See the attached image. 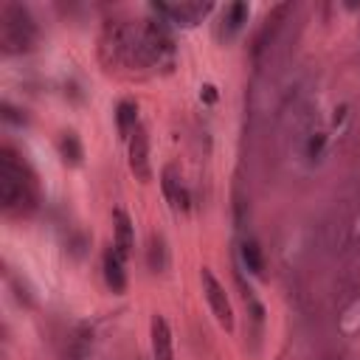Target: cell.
<instances>
[{
	"label": "cell",
	"instance_id": "13",
	"mask_svg": "<svg viewBox=\"0 0 360 360\" xmlns=\"http://www.w3.org/2000/svg\"><path fill=\"white\" fill-rule=\"evenodd\" d=\"M115 124H118V132L124 138H129L135 132V127H138V107H135V101H121L115 107Z\"/></svg>",
	"mask_w": 360,
	"mask_h": 360
},
{
	"label": "cell",
	"instance_id": "12",
	"mask_svg": "<svg viewBox=\"0 0 360 360\" xmlns=\"http://www.w3.org/2000/svg\"><path fill=\"white\" fill-rule=\"evenodd\" d=\"M56 149H59V158L68 166H79L82 158H84V149H82V141H79L76 132H62L59 141H56Z\"/></svg>",
	"mask_w": 360,
	"mask_h": 360
},
{
	"label": "cell",
	"instance_id": "7",
	"mask_svg": "<svg viewBox=\"0 0 360 360\" xmlns=\"http://www.w3.org/2000/svg\"><path fill=\"white\" fill-rule=\"evenodd\" d=\"M152 357L155 360H174V349H172V329L166 323L163 315L152 318Z\"/></svg>",
	"mask_w": 360,
	"mask_h": 360
},
{
	"label": "cell",
	"instance_id": "2",
	"mask_svg": "<svg viewBox=\"0 0 360 360\" xmlns=\"http://www.w3.org/2000/svg\"><path fill=\"white\" fill-rule=\"evenodd\" d=\"M37 42V22L31 11L20 3H11L3 8V48L8 53L31 51Z\"/></svg>",
	"mask_w": 360,
	"mask_h": 360
},
{
	"label": "cell",
	"instance_id": "9",
	"mask_svg": "<svg viewBox=\"0 0 360 360\" xmlns=\"http://www.w3.org/2000/svg\"><path fill=\"white\" fill-rule=\"evenodd\" d=\"M90 349H93V329L87 323H79L70 332V338H68L65 360H87L90 357Z\"/></svg>",
	"mask_w": 360,
	"mask_h": 360
},
{
	"label": "cell",
	"instance_id": "1",
	"mask_svg": "<svg viewBox=\"0 0 360 360\" xmlns=\"http://www.w3.org/2000/svg\"><path fill=\"white\" fill-rule=\"evenodd\" d=\"M0 202L8 214L28 211L37 202V177L31 166L8 146L0 152Z\"/></svg>",
	"mask_w": 360,
	"mask_h": 360
},
{
	"label": "cell",
	"instance_id": "14",
	"mask_svg": "<svg viewBox=\"0 0 360 360\" xmlns=\"http://www.w3.org/2000/svg\"><path fill=\"white\" fill-rule=\"evenodd\" d=\"M242 262L253 276H264V256L256 239H245L242 242Z\"/></svg>",
	"mask_w": 360,
	"mask_h": 360
},
{
	"label": "cell",
	"instance_id": "5",
	"mask_svg": "<svg viewBox=\"0 0 360 360\" xmlns=\"http://www.w3.org/2000/svg\"><path fill=\"white\" fill-rule=\"evenodd\" d=\"M158 14H163L169 22H183L191 25L200 17H205L211 11V3H155L152 6Z\"/></svg>",
	"mask_w": 360,
	"mask_h": 360
},
{
	"label": "cell",
	"instance_id": "6",
	"mask_svg": "<svg viewBox=\"0 0 360 360\" xmlns=\"http://www.w3.org/2000/svg\"><path fill=\"white\" fill-rule=\"evenodd\" d=\"M160 186H163V194H166V200H169V205H172L174 211H188V205H191L188 191H186V186L180 183V177L174 174L172 166L163 169V174H160Z\"/></svg>",
	"mask_w": 360,
	"mask_h": 360
},
{
	"label": "cell",
	"instance_id": "3",
	"mask_svg": "<svg viewBox=\"0 0 360 360\" xmlns=\"http://www.w3.org/2000/svg\"><path fill=\"white\" fill-rule=\"evenodd\" d=\"M200 281H202V292H205V298H208V304H211L217 321H219L225 329H233V307H231V301H228L225 287L217 281V276H214L208 267L200 270Z\"/></svg>",
	"mask_w": 360,
	"mask_h": 360
},
{
	"label": "cell",
	"instance_id": "11",
	"mask_svg": "<svg viewBox=\"0 0 360 360\" xmlns=\"http://www.w3.org/2000/svg\"><path fill=\"white\" fill-rule=\"evenodd\" d=\"M146 264L152 273H163L166 264H169V248H166V239L160 233H152L149 236V245H146Z\"/></svg>",
	"mask_w": 360,
	"mask_h": 360
},
{
	"label": "cell",
	"instance_id": "8",
	"mask_svg": "<svg viewBox=\"0 0 360 360\" xmlns=\"http://www.w3.org/2000/svg\"><path fill=\"white\" fill-rule=\"evenodd\" d=\"M101 270H104V281L112 292H124L127 290V273L121 264V256L115 253V248H107L101 256Z\"/></svg>",
	"mask_w": 360,
	"mask_h": 360
},
{
	"label": "cell",
	"instance_id": "19",
	"mask_svg": "<svg viewBox=\"0 0 360 360\" xmlns=\"http://www.w3.org/2000/svg\"><path fill=\"white\" fill-rule=\"evenodd\" d=\"M323 141H326L323 135H318V138H312V141H309V152H312V155H318V152H321V146H323Z\"/></svg>",
	"mask_w": 360,
	"mask_h": 360
},
{
	"label": "cell",
	"instance_id": "16",
	"mask_svg": "<svg viewBox=\"0 0 360 360\" xmlns=\"http://www.w3.org/2000/svg\"><path fill=\"white\" fill-rule=\"evenodd\" d=\"M8 287L14 290V298H17L22 307H34V292H31V287L25 284V278H20V276H8Z\"/></svg>",
	"mask_w": 360,
	"mask_h": 360
},
{
	"label": "cell",
	"instance_id": "18",
	"mask_svg": "<svg viewBox=\"0 0 360 360\" xmlns=\"http://www.w3.org/2000/svg\"><path fill=\"white\" fill-rule=\"evenodd\" d=\"M84 248H87V236L84 233H73L70 239H68V250L79 259V256H84Z\"/></svg>",
	"mask_w": 360,
	"mask_h": 360
},
{
	"label": "cell",
	"instance_id": "17",
	"mask_svg": "<svg viewBox=\"0 0 360 360\" xmlns=\"http://www.w3.org/2000/svg\"><path fill=\"white\" fill-rule=\"evenodd\" d=\"M0 115H3V121H8L11 127H28V115H25V110H20V107H14V104H8V101H3Z\"/></svg>",
	"mask_w": 360,
	"mask_h": 360
},
{
	"label": "cell",
	"instance_id": "15",
	"mask_svg": "<svg viewBox=\"0 0 360 360\" xmlns=\"http://www.w3.org/2000/svg\"><path fill=\"white\" fill-rule=\"evenodd\" d=\"M248 20V3H231L225 8V31L228 34H236Z\"/></svg>",
	"mask_w": 360,
	"mask_h": 360
},
{
	"label": "cell",
	"instance_id": "20",
	"mask_svg": "<svg viewBox=\"0 0 360 360\" xmlns=\"http://www.w3.org/2000/svg\"><path fill=\"white\" fill-rule=\"evenodd\" d=\"M202 96H205V101H214V98H217V90H214L211 84H205V87H202Z\"/></svg>",
	"mask_w": 360,
	"mask_h": 360
},
{
	"label": "cell",
	"instance_id": "4",
	"mask_svg": "<svg viewBox=\"0 0 360 360\" xmlns=\"http://www.w3.org/2000/svg\"><path fill=\"white\" fill-rule=\"evenodd\" d=\"M129 169L138 180H149L152 177V166H149V138L143 127H135V132L129 135Z\"/></svg>",
	"mask_w": 360,
	"mask_h": 360
},
{
	"label": "cell",
	"instance_id": "10",
	"mask_svg": "<svg viewBox=\"0 0 360 360\" xmlns=\"http://www.w3.org/2000/svg\"><path fill=\"white\" fill-rule=\"evenodd\" d=\"M112 222H115V253L121 259H127L132 253V248H135V225L121 208L112 214Z\"/></svg>",
	"mask_w": 360,
	"mask_h": 360
}]
</instances>
